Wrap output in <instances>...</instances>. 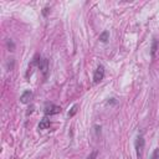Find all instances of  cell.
Returning <instances> with one entry per match:
<instances>
[{
    "instance_id": "7a4b0ae2",
    "label": "cell",
    "mask_w": 159,
    "mask_h": 159,
    "mask_svg": "<svg viewBox=\"0 0 159 159\" xmlns=\"http://www.w3.org/2000/svg\"><path fill=\"white\" fill-rule=\"evenodd\" d=\"M104 77V67L103 65H99L97 67V70L94 71V75H93V83H98L103 80Z\"/></svg>"
},
{
    "instance_id": "5b68a950",
    "label": "cell",
    "mask_w": 159,
    "mask_h": 159,
    "mask_svg": "<svg viewBox=\"0 0 159 159\" xmlns=\"http://www.w3.org/2000/svg\"><path fill=\"white\" fill-rule=\"evenodd\" d=\"M39 68L41 70V72H42L45 76L47 75V71H48V61H47V58H42V60L40 61Z\"/></svg>"
},
{
    "instance_id": "52a82bcc",
    "label": "cell",
    "mask_w": 159,
    "mask_h": 159,
    "mask_svg": "<svg viewBox=\"0 0 159 159\" xmlns=\"http://www.w3.org/2000/svg\"><path fill=\"white\" fill-rule=\"evenodd\" d=\"M108 39H109V32H108V31H103V32L99 35V40H101L102 42H107Z\"/></svg>"
},
{
    "instance_id": "3957f363",
    "label": "cell",
    "mask_w": 159,
    "mask_h": 159,
    "mask_svg": "<svg viewBox=\"0 0 159 159\" xmlns=\"http://www.w3.org/2000/svg\"><path fill=\"white\" fill-rule=\"evenodd\" d=\"M60 112H61V107H58V106H56V104L50 103V104H47V106L45 107V114H46V116L58 114Z\"/></svg>"
},
{
    "instance_id": "6da1fadb",
    "label": "cell",
    "mask_w": 159,
    "mask_h": 159,
    "mask_svg": "<svg viewBox=\"0 0 159 159\" xmlns=\"http://www.w3.org/2000/svg\"><path fill=\"white\" fill-rule=\"evenodd\" d=\"M134 147H135V153H137V157L140 158L143 155V149H144V139L142 135H138L135 138V143H134Z\"/></svg>"
},
{
    "instance_id": "8fae6325",
    "label": "cell",
    "mask_w": 159,
    "mask_h": 159,
    "mask_svg": "<svg viewBox=\"0 0 159 159\" xmlns=\"http://www.w3.org/2000/svg\"><path fill=\"white\" fill-rule=\"evenodd\" d=\"M97 157V152H93V153H91L89 155H88V158L87 159H94Z\"/></svg>"
},
{
    "instance_id": "277c9868",
    "label": "cell",
    "mask_w": 159,
    "mask_h": 159,
    "mask_svg": "<svg viewBox=\"0 0 159 159\" xmlns=\"http://www.w3.org/2000/svg\"><path fill=\"white\" fill-rule=\"evenodd\" d=\"M31 98H32V92L31 91H25L20 97V102L24 103V104H27V103H30Z\"/></svg>"
},
{
    "instance_id": "9c48e42d",
    "label": "cell",
    "mask_w": 159,
    "mask_h": 159,
    "mask_svg": "<svg viewBox=\"0 0 159 159\" xmlns=\"http://www.w3.org/2000/svg\"><path fill=\"white\" fill-rule=\"evenodd\" d=\"M157 46H158V42H157V40L154 39V40H153V45H152V56H154V55H155Z\"/></svg>"
},
{
    "instance_id": "8992f818",
    "label": "cell",
    "mask_w": 159,
    "mask_h": 159,
    "mask_svg": "<svg viewBox=\"0 0 159 159\" xmlns=\"http://www.w3.org/2000/svg\"><path fill=\"white\" fill-rule=\"evenodd\" d=\"M50 119H47L46 117L45 118H42L41 119V122H40V124H39V129H47L48 127H50Z\"/></svg>"
},
{
    "instance_id": "30bf717a",
    "label": "cell",
    "mask_w": 159,
    "mask_h": 159,
    "mask_svg": "<svg viewBox=\"0 0 159 159\" xmlns=\"http://www.w3.org/2000/svg\"><path fill=\"white\" fill-rule=\"evenodd\" d=\"M76 111H77V104H75V106L72 107V111H71V112H68V116H70V117H72V116L76 113Z\"/></svg>"
},
{
    "instance_id": "ba28073f",
    "label": "cell",
    "mask_w": 159,
    "mask_h": 159,
    "mask_svg": "<svg viewBox=\"0 0 159 159\" xmlns=\"http://www.w3.org/2000/svg\"><path fill=\"white\" fill-rule=\"evenodd\" d=\"M150 159H159V148L154 149V152L150 155Z\"/></svg>"
}]
</instances>
